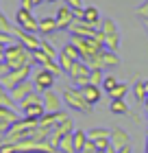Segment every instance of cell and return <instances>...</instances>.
Here are the masks:
<instances>
[{
    "label": "cell",
    "mask_w": 148,
    "mask_h": 153,
    "mask_svg": "<svg viewBox=\"0 0 148 153\" xmlns=\"http://www.w3.org/2000/svg\"><path fill=\"white\" fill-rule=\"evenodd\" d=\"M4 64L9 70L13 68H22V66H33L35 59H33V51H29L26 46H22L20 42H13L4 48Z\"/></svg>",
    "instance_id": "1"
},
{
    "label": "cell",
    "mask_w": 148,
    "mask_h": 153,
    "mask_svg": "<svg viewBox=\"0 0 148 153\" xmlns=\"http://www.w3.org/2000/svg\"><path fill=\"white\" fill-rule=\"evenodd\" d=\"M63 96V103L68 105V109H72V112H81V114H89L91 112V105L85 101V96H83V92L79 88H66L61 92Z\"/></svg>",
    "instance_id": "2"
},
{
    "label": "cell",
    "mask_w": 148,
    "mask_h": 153,
    "mask_svg": "<svg viewBox=\"0 0 148 153\" xmlns=\"http://www.w3.org/2000/svg\"><path fill=\"white\" fill-rule=\"evenodd\" d=\"M20 109H22V116L39 120V118L46 114V107H44V96L37 94V92L29 94L22 103H20Z\"/></svg>",
    "instance_id": "3"
},
{
    "label": "cell",
    "mask_w": 148,
    "mask_h": 153,
    "mask_svg": "<svg viewBox=\"0 0 148 153\" xmlns=\"http://www.w3.org/2000/svg\"><path fill=\"white\" fill-rule=\"evenodd\" d=\"M31 76H33V66H22V68H13V70H9L4 76H0V83L11 92L15 85L24 83L26 79H31Z\"/></svg>",
    "instance_id": "4"
},
{
    "label": "cell",
    "mask_w": 148,
    "mask_h": 153,
    "mask_svg": "<svg viewBox=\"0 0 148 153\" xmlns=\"http://www.w3.org/2000/svg\"><path fill=\"white\" fill-rule=\"evenodd\" d=\"M89 74H91V68L85 64V61H74L72 68H70V81H72V85L74 88H83V85H87L89 83Z\"/></svg>",
    "instance_id": "5"
},
{
    "label": "cell",
    "mask_w": 148,
    "mask_h": 153,
    "mask_svg": "<svg viewBox=\"0 0 148 153\" xmlns=\"http://www.w3.org/2000/svg\"><path fill=\"white\" fill-rule=\"evenodd\" d=\"M15 147L18 153H59L48 140H22Z\"/></svg>",
    "instance_id": "6"
},
{
    "label": "cell",
    "mask_w": 148,
    "mask_h": 153,
    "mask_svg": "<svg viewBox=\"0 0 148 153\" xmlns=\"http://www.w3.org/2000/svg\"><path fill=\"white\" fill-rule=\"evenodd\" d=\"M15 24H18L22 31L39 33V20L35 18L33 11H29V9H18V11H15Z\"/></svg>",
    "instance_id": "7"
},
{
    "label": "cell",
    "mask_w": 148,
    "mask_h": 153,
    "mask_svg": "<svg viewBox=\"0 0 148 153\" xmlns=\"http://www.w3.org/2000/svg\"><path fill=\"white\" fill-rule=\"evenodd\" d=\"M54 81H57V76H54L50 70H46V68H39V70L33 74V83H35V90H37V92H48V90H52Z\"/></svg>",
    "instance_id": "8"
},
{
    "label": "cell",
    "mask_w": 148,
    "mask_h": 153,
    "mask_svg": "<svg viewBox=\"0 0 148 153\" xmlns=\"http://www.w3.org/2000/svg\"><path fill=\"white\" fill-rule=\"evenodd\" d=\"M13 37H15L22 46H26L29 51H39V44H41V37H37L35 33H29V31H22L20 26L15 24V31H13Z\"/></svg>",
    "instance_id": "9"
},
{
    "label": "cell",
    "mask_w": 148,
    "mask_h": 153,
    "mask_svg": "<svg viewBox=\"0 0 148 153\" xmlns=\"http://www.w3.org/2000/svg\"><path fill=\"white\" fill-rule=\"evenodd\" d=\"M54 20H57V26L59 31H70V26L74 24V9L70 4H63L57 9V16H54Z\"/></svg>",
    "instance_id": "10"
},
{
    "label": "cell",
    "mask_w": 148,
    "mask_h": 153,
    "mask_svg": "<svg viewBox=\"0 0 148 153\" xmlns=\"http://www.w3.org/2000/svg\"><path fill=\"white\" fill-rule=\"evenodd\" d=\"M44 96V107H46V112H50V114H57L63 109V96H59L57 92H52V90H48V92L41 94Z\"/></svg>",
    "instance_id": "11"
},
{
    "label": "cell",
    "mask_w": 148,
    "mask_h": 153,
    "mask_svg": "<svg viewBox=\"0 0 148 153\" xmlns=\"http://www.w3.org/2000/svg\"><path fill=\"white\" fill-rule=\"evenodd\" d=\"M33 92H37V90H35V83H33V79H26L24 83H20V85H15L11 90V99L20 105V103H22L29 94H33Z\"/></svg>",
    "instance_id": "12"
},
{
    "label": "cell",
    "mask_w": 148,
    "mask_h": 153,
    "mask_svg": "<svg viewBox=\"0 0 148 153\" xmlns=\"http://www.w3.org/2000/svg\"><path fill=\"white\" fill-rule=\"evenodd\" d=\"M129 144H131V136H129V131H124L122 127H113V129H111V147H113L116 151L124 149V147H129Z\"/></svg>",
    "instance_id": "13"
},
{
    "label": "cell",
    "mask_w": 148,
    "mask_h": 153,
    "mask_svg": "<svg viewBox=\"0 0 148 153\" xmlns=\"http://www.w3.org/2000/svg\"><path fill=\"white\" fill-rule=\"evenodd\" d=\"M81 92H83V96H85V101L89 103L91 107L96 105V103H100V99H102V85H94V83H87V85H83V88H79Z\"/></svg>",
    "instance_id": "14"
},
{
    "label": "cell",
    "mask_w": 148,
    "mask_h": 153,
    "mask_svg": "<svg viewBox=\"0 0 148 153\" xmlns=\"http://www.w3.org/2000/svg\"><path fill=\"white\" fill-rule=\"evenodd\" d=\"M83 22H87L96 29H100L102 18H100V9L98 7H85V13H83Z\"/></svg>",
    "instance_id": "15"
},
{
    "label": "cell",
    "mask_w": 148,
    "mask_h": 153,
    "mask_svg": "<svg viewBox=\"0 0 148 153\" xmlns=\"http://www.w3.org/2000/svg\"><path fill=\"white\" fill-rule=\"evenodd\" d=\"M109 109H111V114H116V116H133L131 114V107L126 105L124 99H113Z\"/></svg>",
    "instance_id": "16"
},
{
    "label": "cell",
    "mask_w": 148,
    "mask_h": 153,
    "mask_svg": "<svg viewBox=\"0 0 148 153\" xmlns=\"http://www.w3.org/2000/svg\"><path fill=\"white\" fill-rule=\"evenodd\" d=\"M54 31H59L57 20H54V18H41L39 20V33H41V35H52Z\"/></svg>",
    "instance_id": "17"
},
{
    "label": "cell",
    "mask_w": 148,
    "mask_h": 153,
    "mask_svg": "<svg viewBox=\"0 0 148 153\" xmlns=\"http://www.w3.org/2000/svg\"><path fill=\"white\" fill-rule=\"evenodd\" d=\"M72 138H74V151L81 153L83 147L87 144V131L85 129H74L72 131Z\"/></svg>",
    "instance_id": "18"
},
{
    "label": "cell",
    "mask_w": 148,
    "mask_h": 153,
    "mask_svg": "<svg viewBox=\"0 0 148 153\" xmlns=\"http://www.w3.org/2000/svg\"><path fill=\"white\" fill-rule=\"evenodd\" d=\"M120 66V57L113 51H102V68H118Z\"/></svg>",
    "instance_id": "19"
},
{
    "label": "cell",
    "mask_w": 148,
    "mask_h": 153,
    "mask_svg": "<svg viewBox=\"0 0 148 153\" xmlns=\"http://www.w3.org/2000/svg\"><path fill=\"white\" fill-rule=\"evenodd\" d=\"M59 153H76L74 151V138H72V134H66L59 140Z\"/></svg>",
    "instance_id": "20"
},
{
    "label": "cell",
    "mask_w": 148,
    "mask_h": 153,
    "mask_svg": "<svg viewBox=\"0 0 148 153\" xmlns=\"http://www.w3.org/2000/svg\"><path fill=\"white\" fill-rule=\"evenodd\" d=\"M129 83H124V81H120L118 83V85L113 88V90H111V92H107L109 96H111V101H113V99H126V94H129Z\"/></svg>",
    "instance_id": "21"
},
{
    "label": "cell",
    "mask_w": 148,
    "mask_h": 153,
    "mask_svg": "<svg viewBox=\"0 0 148 153\" xmlns=\"http://www.w3.org/2000/svg\"><path fill=\"white\" fill-rule=\"evenodd\" d=\"M120 48V33H113V35H105V51H113L118 53Z\"/></svg>",
    "instance_id": "22"
},
{
    "label": "cell",
    "mask_w": 148,
    "mask_h": 153,
    "mask_svg": "<svg viewBox=\"0 0 148 153\" xmlns=\"http://www.w3.org/2000/svg\"><path fill=\"white\" fill-rule=\"evenodd\" d=\"M133 96H135L137 103H146V88H144V81H135V85H133Z\"/></svg>",
    "instance_id": "23"
},
{
    "label": "cell",
    "mask_w": 148,
    "mask_h": 153,
    "mask_svg": "<svg viewBox=\"0 0 148 153\" xmlns=\"http://www.w3.org/2000/svg\"><path fill=\"white\" fill-rule=\"evenodd\" d=\"M61 53H63V55H68V57L72 59V61H81V53H79V48H76L72 42H68V44L61 48Z\"/></svg>",
    "instance_id": "24"
},
{
    "label": "cell",
    "mask_w": 148,
    "mask_h": 153,
    "mask_svg": "<svg viewBox=\"0 0 148 153\" xmlns=\"http://www.w3.org/2000/svg\"><path fill=\"white\" fill-rule=\"evenodd\" d=\"M100 31L105 33V35H113V33H120V31H118V24H116L111 18H105V20H102Z\"/></svg>",
    "instance_id": "25"
},
{
    "label": "cell",
    "mask_w": 148,
    "mask_h": 153,
    "mask_svg": "<svg viewBox=\"0 0 148 153\" xmlns=\"http://www.w3.org/2000/svg\"><path fill=\"white\" fill-rule=\"evenodd\" d=\"M13 31H15V24L0 11V33H11V35H13Z\"/></svg>",
    "instance_id": "26"
},
{
    "label": "cell",
    "mask_w": 148,
    "mask_h": 153,
    "mask_svg": "<svg viewBox=\"0 0 148 153\" xmlns=\"http://www.w3.org/2000/svg\"><path fill=\"white\" fill-rule=\"evenodd\" d=\"M39 51H44L48 57H52V59H57L59 57V53H57V48H54L48 39H41V44H39Z\"/></svg>",
    "instance_id": "27"
},
{
    "label": "cell",
    "mask_w": 148,
    "mask_h": 153,
    "mask_svg": "<svg viewBox=\"0 0 148 153\" xmlns=\"http://www.w3.org/2000/svg\"><path fill=\"white\" fill-rule=\"evenodd\" d=\"M118 83H120V79H118V76H113V74H107V76L102 79V90H105V94H107V92H111V90H113V88L118 85Z\"/></svg>",
    "instance_id": "28"
},
{
    "label": "cell",
    "mask_w": 148,
    "mask_h": 153,
    "mask_svg": "<svg viewBox=\"0 0 148 153\" xmlns=\"http://www.w3.org/2000/svg\"><path fill=\"white\" fill-rule=\"evenodd\" d=\"M57 61H59V66H61V70H63V72H66V74L70 72V68H72V64H74V61H72V59H70V57H68V55H63V53H59V57H57Z\"/></svg>",
    "instance_id": "29"
},
{
    "label": "cell",
    "mask_w": 148,
    "mask_h": 153,
    "mask_svg": "<svg viewBox=\"0 0 148 153\" xmlns=\"http://www.w3.org/2000/svg\"><path fill=\"white\" fill-rule=\"evenodd\" d=\"M102 68H91V74H89V83L94 85H102Z\"/></svg>",
    "instance_id": "30"
},
{
    "label": "cell",
    "mask_w": 148,
    "mask_h": 153,
    "mask_svg": "<svg viewBox=\"0 0 148 153\" xmlns=\"http://www.w3.org/2000/svg\"><path fill=\"white\" fill-rule=\"evenodd\" d=\"M0 153H18V147L13 142H9V140H4L2 144H0Z\"/></svg>",
    "instance_id": "31"
},
{
    "label": "cell",
    "mask_w": 148,
    "mask_h": 153,
    "mask_svg": "<svg viewBox=\"0 0 148 153\" xmlns=\"http://www.w3.org/2000/svg\"><path fill=\"white\" fill-rule=\"evenodd\" d=\"M13 42H18V39L13 37L11 33H0V44L2 46H9V44H13Z\"/></svg>",
    "instance_id": "32"
},
{
    "label": "cell",
    "mask_w": 148,
    "mask_h": 153,
    "mask_svg": "<svg viewBox=\"0 0 148 153\" xmlns=\"http://www.w3.org/2000/svg\"><path fill=\"white\" fill-rule=\"evenodd\" d=\"M137 16L144 18V20H148V0H144V2L137 7Z\"/></svg>",
    "instance_id": "33"
},
{
    "label": "cell",
    "mask_w": 148,
    "mask_h": 153,
    "mask_svg": "<svg viewBox=\"0 0 148 153\" xmlns=\"http://www.w3.org/2000/svg\"><path fill=\"white\" fill-rule=\"evenodd\" d=\"M81 153H98V149H96V144L91 142V140H87V144L83 147V151Z\"/></svg>",
    "instance_id": "34"
},
{
    "label": "cell",
    "mask_w": 148,
    "mask_h": 153,
    "mask_svg": "<svg viewBox=\"0 0 148 153\" xmlns=\"http://www.w3.org/2000/svg\"><path fill=\"white\" fill-rule=\"evenodd\" d=\"M20 9H29V11H33V9H35L33 0H20Z\"/></svg>",
    "instance_id": "35"
},
{
    "label": "cell",
    "mask_w": 148,
    "mask_h": 153,
    "mask_svg": "<svg viewBox=\"0 0 148 153\" xmlns=\"http://www.w3.org/2000/svg\"><path fill=\"white\" fill-rule=\"evenodd\" d=\"M66 4H70L72 9H83V0H66Z\"/></svg>",
    "instance_id": "36"
},
{
    "label": "cell",
    "mask_w": 148,
    "mask_h": 153,
    "mask_svg": "<svg viewBox=\"0 0 148 153\" xmlns=\"http://www.w3.org/2000/svg\"><path fill=\"white\" fill-rule=\"evenodd\" d=\"M118 153H133V149H131V144H129V147H124V149H120Z\"/></svg>",
    "instance_id": "37"
},
{
    "label": "cell",
    "mask_w": 148,
    "mask_h": 153,
    "mask_svg": "<svg viewBox=\"0 0 148 153\" xmlns=\"http://www.w3.org/2000/svg\"><path fill=\"white\" fill-rule=\"evenodd\" d=\"M144 153H148V131H146V144H144Z\"/></svg>",
    "instance_id": "38"
},
{
    "label": "cell",
    "mask_w": 148,
    "mask_h": 153,
    "mask_svg": "<svg viewBox=\"0 0 148 153\" xmlns=\"http://www.w3.org/2000/svg\"><path fill=\"white\" fill-rule=\"evenodd\" d=\"M41 2H46V0H33V4H35V7H39Z\"/></svg>",
    "instance_id": "39"
},
{
    "label": "cell",
    "mask_w": 148,
    "mask_h": 153,
    "mask_svg": "<svg viewBox=\"0 0 148 153\" xmlns=\"http://www.w3.org/2000/svg\"><path fill=\"white\" fill-rule=\"evenodd\" d=\"M144 88H146V94H148V81H144Z\"/></svg>",
    "instance_id": "40"
},
{
    "label": "cell",
    "mask_w": 148,
    "mask_h": 153,
    "mask_svg": "<svg viewBox=\"0 0 148 153\" xmlns=\"http://www.w3.org/2000/svg\"><path fill=\"white\" fill-rule=\"evenodd\" d=\"M144 26H146V31H148V20H144Z\"/></svg>",
    "instance_id": "41"
},
{
    "label": "cell",
    "mask_w": 148,
    "mask_h": 153,
    "mask_svg": "<svg viewBox=\"0 0 148 153\" xmlns=\"http://www.w3.org/2000/svg\"><path fill=\"white\" fill-rule=\"evenodd\" d=\"M46 2H52V4H54V2H59V0H46Z\"/></svg>",
    "instance_id": "42"
},
{
    "label": "cell",
    "mask_w": 148,
    "mask_h": 153,
    "mask_svg": "<svg viewBox=\"0 0 148 153\" xmlns=\"http://www.w3.org/2000/svg\"><path fill=\"white\" fill-rule=\"evenodd\" d=\"M146 120H148V107H146Z\"/></svg>",
    "instance_id": "43"
},
{
    "label": "cell",
    "mask_w": 148,
    "mask_h": 153,
    "mask_svg": "<svg viewBox=\"0 0 148 153\" xmlns=\"http://www.w3.org/2000/svg\"><path fill=\"white\" fill-rule=\"evenodd\" d=\"M146 107H148V96H146Z\"/></svg>",
    "instance_id": "44"
}]
</instances>
